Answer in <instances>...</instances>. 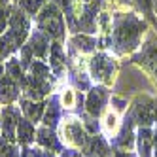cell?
Instances as JSON below:
<instances>
[{"mask_svg": "<svg viewBox=\"0 0 157 157\" xmlns=\"http://www.w3.org/2000/svg\"><path fill=\"white\" fill-rule=\"evenodd\" d=\"M131 2L136 6L138 12H142V15H146V19L157 23V17H155V12H153V0H131Z\"/></svg>", "mask_w": 157, "mask_h": 157, "instance_id": "cell-22", "label": "cell"}, {"mask_svg": "<svg viewBox=\"0 0 157 157\" xmlns=\"http://www.w3.org/2000/svg\"><path fill=\"white\" fill-rule=\"evenodd\" d=\"M100 8H102V0L82 2L80 13H78V17H76L74 32H85V34H93V32H97V23H98Z\"/></svg>", "mask_w": 157, "mask_h": 157, "instance_id": "cell-4", "label": "cell"}, {"mask_svg": "<svg viewBox=\"0 0 157 157\" xmlns=\"http://www.w3.org/2000/svg\"><path fill=\"white\" fill-rule=\"evenodd\" d=\"M132 121H136L138 125H144V127H148L151 125L153 121H157V104L153 102V100L150 98H138V102L136 106L132 108V114H131Z\"/></svg>", "mask_w": 157, "mask_h": 157, "instance_id": "cell-6", "label": "cell"}, {"mask_svg": "<svg viewBox=\"0 0 157 157\" xmlns=\"http://www.w3.org/2000/svg\"><path fill=\"white\" fill-rule=\"evenodd\" d=\"M19 97V85L17 80H13L12 76H4L0 78V102L2 104H12L13 100Z\"/></svg>", "mask_w": 157, "mask_h": 157, "instance_id": "cell-9", "label": "cell"}, {"mask_svg": "<svg viewBox=\"0 0 157 157\" xmlns=\"http://www.w3.org/2000/svg\"><path fill=\"white\" fill-rule=\"evenodd\" d=\"M138 61L144 63L157 76V49L151 46V44H148V48H144V51H142V55L138 57Z\"/></svg>", "mask_w": 157, "mask_h": 157, "instance_id": "cell-20", "label": "cell"}, {"mask_svg": "<svg viewBox=\"0 0 157 157\" xmlns=\"http://www.w3.org/2000/svg\"><path fill=\"white\" fill-rule=\"evenodd\" d=\"M148 25L132 12H121L114 15L110 32V48H114L116 53H131L140 46L142 34L146 32Z\"/></svg>", "mask_w": 157, "mask_h": 157, "instance_id": "cell-1", "label": "cell"}, {"mask_svg": "<svg viewBox=\"0 0 157 157\" xmlns=\"http://www.w3.org/2000/svg\"><path fill=\"white\" fill-rule=\"evenodd\" d=\"M17 138H19L21 144H30L36 138V131L32 127V121H29L27 117L25 119L21 117L19 123H17Z\"/></svg>", "mask_w": 157, "mask_h": 157, "instance_id": "cell-16", "label": "cell"}, {"mask_svg": "<svg viewBox=\"0 0 157 157\" xmlns=\"http://www.w3.org/2000/svg\"><path fill=\"white\" fill-rule=\"evenodd\" d=\"M51 42H53V40H51L48 34H44L42 30H38V29L32 30L30 36H29V40H27V44L30 46L32 53H34V57H38V59H44V57L49 53Z\"/></svg>", "mask_w": 157, "mask_h": 157, "instance_id": "cell-7", "label": "cell"}, {"mask_svg": "<svg viewBox=\"0 0 157 157\" xmlns=\"http://www.w3.org/2000/svg\"><path fill=\"white\" fill-rule=\"evenodd\" d=\"M72 42V46L78 49V51H82V53H89V51H93L95 46H97V40L91 36V34H85V32H80V34H74L70 38Z\"/></svg>", "mask_w": 157, "mask_h": 157, "instance_id": "cell-15", "label": "cell"}, {"mask_svg": "<svg viewBox=\"0 0 157 157\" xmlns=\"http://www.w3.org/2000/svg\"><path fill=\"white\" fill-rule=\"evenodd\" d=\"M89 70H91V76L97 82L110 83L114 80L116 64L112 61V57H108L106 53H97V55L91 57V61H89Z\"/></svg>", "mask_w": 157, "mask_h": 157, "instance_id": "cell-5", "label": "cell"}, {"mask_svg": "<svg viewBox=\"0 0 157 157\" xmlns=\"http://www.w3.org/2000/svg\"><path fill=\"white\" fill-rule=\"evenodd\" d=\"M36 142L40 146H44L46 150H55V151L61 150V142H59L57 136H55L51 127H44V129L36 131Z\"/></svg>", "mask_w": 157, "mask_h": 157, "instance_id": "cell-14", "label": "cell"}, {"mask_svg": "<svg viewBox=\"0 0 157 157\" xmlns=\"http://www.w3.org/2000/svg\"><path fill=\"white\" fill-rule=\"evenodd\" d=\"M51 2L55 4V6H59L61 10H63V13H66L68 10H72L80 0H51Z\"/></svg>", "mask_w": 157, "mask_h": 157, "instance_id": "cell-27", "label": "cell"}, {"mask_svg": "<svg viewBox=\"0 0 157 157\" xmlns=\"http://www.w3.org/2000/svg\"><path fill=\"white\" fill-rule=\"evenodd\" d=\"M112 2H119V4H129L131 0H112Z\"/></svg>", "mask_w": 157, "mask_h": 157, "instance_id": "cell-29", "label": "cell"}, {"mask_svg": "<svg viewBox=\"0 0 157 157\" xmlns=\"http://www.w3.org/2000/svg\"><path fill=\"white\" fill-rule=\"evenodd\" d=\"M0 4H2V6H10L12 2H10V0H0Z\"/></svg>", "mask_w": 157, "mask_h": 157, "instance_id": "cell-30", "label": "cell"}, {"mask_svg": "<svg viewBox=\"0 0 157 157\" xmlns=\"http://www.w3.org/2000/svg\"><path fill=\"white\" fill-rule=\"evenodd\" d=\"M153 12H155V17H157V0H153Z\"/></svg>", "mask_w": 157, "mask_h": 157, "instance_id": "cell-31", "label": "cell"}, {"mask_svg": "<svg viewBox=\"0 0 157 157\" xmlns=\"http://www.w3.org/2000/svg\"><path fill=\"white\" fill-rule=\"evenodd\" d=\"M48 2H49V0H15V4L23 8L30 17H36L40 13V10L46 6Z\"/></svg>", "mask_w": 157, "mask_h": 157, "instance_id": "cell-21", "label": "cell"}, {"mask_svg": "<svg viewBox=\"0 0 157 157\" xmlns=\"http://www.w3.org/2000/svg\"><path fill=\"white\" fill-rule=\"evenodd\" d=\"M21 110L25 112V116L29 121L36 123L44 117V112H46V106H44L42 102H36V100H27L23 98L21 100Z\"/></svg>", "mask_w": 157, "mask_h": 157, "instance_id": "cell-13", "label": "cell"}, {"mask_svg": "<svg viewBox=\"0 0 157 157\" xmlns=\"http://www.w3.org/2000/svg\"><path fill=\"white\" fill-rule=\"evenodd\" d=\"M59 116H61V106H59V98L53 97L51 102L48 104L46 112H44V123H46V127H55L59 121Z\"/></svg>", "mask_w": 157, "mask_h": 157, "instance_id": "cell-17", "label": "cell"}, {"mask_svg": "<svg viewBox=\"0 0 157 157\" xmlns=\"http://www.w3.org/2000/svg\"><path fill=\"white\" fill-rule=\"evenodd\" d=\"M0 157H19V151L15 146L10 144V140L0 142Z\"/></svg>", "mask_w": 157, "mask_h": 157, "instance_id": "cell-25", "label": "cell"}, {"mask_svg": "<svg viewBox=\"0 0 157 157\" xmlns=\"http://www.w3.org/2000/svg\"><path fill=\"white\" fill-rule=\"evenodd\" d=\"M10 13H12V4H10V6H2V4H0V34H4L6 29H8Z\"/></svg>", "mask_w": 157, "mask_h": 157, "instance_id": "cell-24", "label": "cell"}, {"mask_svg": "<svg viewBox=\"0 0 157 157\" xmlns=\"http://www.w3.org/2000/svg\"><path fill=\"white\" fill-rule=\"evenodd\" d=\"M49 66L51 70L61 76L64 66H66V57H64V51H63V42H51V48H49Z\"/></svg>", "mask_w": 157, "mask_h": 157, "instance_id": "cell-12", "label": "cell"}, {"mask_svg": "<svg viewBox=\"0 0 157 157\" xmlns=\"http://www.w3.org/2000/svg\"><path fill=\"white\" fill-rule=\"evenodd\" d=\"M153 140H155V144H157V129H155V136H153Z\"/></svg>", "mask_w": 157, "mask_h": 157, "instance_id": "cell-32", "label": "cell"}, {"mask_svg": "<svg viewBox=\"0 0 157 157\" xmlns=\"http://www.w3.org/2000/svg\"><path fill=\"white\" fill-rule=\"evenodd\" d=\"M19 46L15 44V40L8 34V32H4V34H0V61H6L10 55H12L13 51H17Z\"/></svg>", "mask_w": 157, "mask_h": 157, "instance_id": "cell-19", "label": "cell"}, {"mask_svg": "<svg viewBox=\"0 0 157 157\" xmlns=\"http://www.w3.org/2000/svg\"><path fill=\"white\" fill-rule=\"evenodd\" d=\"M63 157H82V153L80 151H74V150H68V151L63 153Z\"/></svg>", "mask_w": 157, "mask_h": 157, "instance_id": "cell-28", "label": "cell"}, {"mask_svg": "<svg viewBox=\"0 0 157 157\" xmlns=\"http://www.w3.org/2000/svg\"><path fill=\"white\" fill-rule=\"evenodd\" d=\"M106 100H108L106 87H95V89H91V93H89V97H87V112L93 117L100 116V112H102L104 106H106Z\"/></svg>", "mask_w": 157, "mask_h": 157, "instance_id": "cell-8", "label": "cell"}, {"mask_svg": "<svg viewBox=\"0 0 157 157\" xmlns=\"http://www.w3.org/2000/svg\"><path fill=\"white\" fill-rule=\"evenodd\" d=\"M151 132L148 127H142L138 131V150H140V157H151Z\"/></svg>", "mask_w": 157, "mask_h": 157, "instance_id": "cell-18", "label": "cell"}, {"mask_svg": "<svg viewBox=\"0 0 157 157\" xmlns=\"http://www.w3.org/2000/svg\"><path fill=\"white\" fill-rule=\"evenodd\" d=\"M91 151H95L100 157H104V155H108L110 148H108V144H106V140L102 136H93L91 138Z\"/></svg>", "mask_w": 157, "mask_h": 157, "instance_id": "cell-23", "label": "cell"}, {"mask_svg": "<svg viewBox=\"0 0 157 157\" xmlns=\"http://www.w3.org/2000/svg\"><path fill=\"white\" fill-rule=\"evenodd\" d=\"M19 112L12 106H6V110L2 112V132L6 140H12L13 134L17 131V123H19Z\"/></svg>", "mask_w": 157, "mask_h": 157, "instance_id": "cell-11", "label": "cell"}, {"mask_svg": "<svg viewBox=\"0 0 157 157\" xmlns=\"http://www.w3.org/2000/svg\"><path fill=\"white\" fill-rule=\"evenodd\" d=\"M2 72H4V68H2V64H0V76H2Z\"/></svg>", "mask_w": 157, "mask_h": 157, "instance_id": "cell-33", "label": "cell"}, {"mask_svg": "<svg viewBox=\"0 0 157 157\" xmlns=\"http://www.w3.org/2000/svg\"><path fill=\"white\" fill-rule=\"evenodd\" d=\"M6 32L15 40V44L19 48L29 40L30 32H32L30 30V15L17 4H12V13H10Z\"/></svg>", "mask_w": 157, "mask_h": 157, "instance_id": "cell-3", "label": "cell"}, {"mask_svg": "<svg viewBox=\"0 0 157 157\" xmlns=\"http://www.w3.org/2000/svg\"><path fill=\"white\" fill-rule=\"evenodd\" d=\"M82 2H91V0H82Z\"/></svg>", "mask_w": 157, "mask_h": 157, "instance_id": "cell-34", "label": "cell"}, {"mask_svg": "<svg viewBox=\"0 0 157 157\" xmlns=\"http://www.w3.org/2000/svg\"><path fill=\"white\" fill-rule=\"evenodd\" d=\"M21 157H55L53 151H44V150H23L21 151Z\"/></svg>", "mask_w": 157, "mask_h": 157, "instance_id": "cell-26", "label": "cell"}, {"mask_svg": "<svg viewBox=\"0 0 157 157\" xmlns=\"http://www.w3.org/2000/svg\"><path fill=\"white\" fill-rule=\"evenodd\" d=\"M36 29L42 30L44 34H48L55 42H63L66 36V23H64V13L59 6L53 2H48L40 10V13L34 17Z\"/></svg>", "mask_w": 157, "mask_h": 157, "instance_id": "cell-2", "label": "cell"}, {"mask_svg": "<svg viewBox=\"0 0 157 157\" xmlns=\"http://www.w3.org/2000/svg\"><path fill=\"white\" fill-rule=\"evenodd\" d=\"M64 140L66 142H70L74 146H83L85 144V132L82 129V123L80 121H76V119H66L64 123Z\"/></svg>", "mask_w": 157, "mask_h": 157, "instance_id": "cell-10", "label": "cell"}]
</instances>
